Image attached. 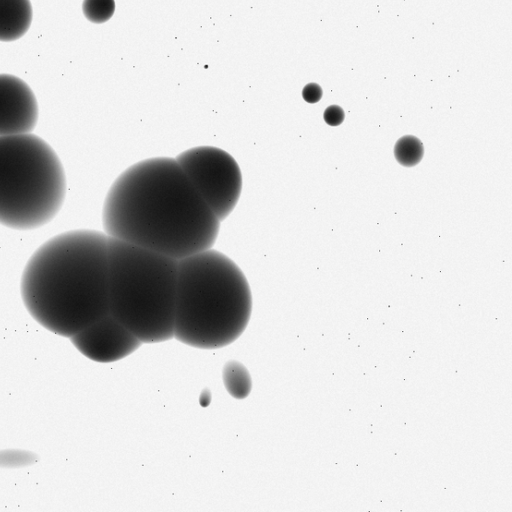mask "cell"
Returning <instances> with one entry per match:
<instances>
[{
    "label": "cell",
    "instance_id": "obj_1",
    "mask_svg": "<svg viewBox=\"0 0 512 512\" xmlns=\"http://www.w3.org/2000/svg\"><path fill=\"white\" fill-rule=\"evenodd\" d=\"M104 232L180 260L212 248L220 221L175 158L153 157L123 171L102 210Z\"/></svg>",
    "mask_w": 512,
    "mask_h": 512
},
{
    "label": "cell",
    "instance_id": "obj_2",
    "mask_svg": "<svg viewBox=\"0 0 512 512\" xmlns=\"http://www.w3.org/2000/svg\"><path fill=\"white\" fill-rule=\"evenodd\" d=\"M108 241L105 232L77 229L53 236L33 253L20 291L36 322L70 338L110 313Z\"/></svg>",
    "mask_w": 512,
    "mask_h": 512
},
{
    "label": "cell",
    "instance_id": "obj_3",
    "mask_svg": "<svg viewBox=\"0 0 512 512\" xmlns=\"http://www.w3.org/2000/svg\"><path fill=\"white\" fill-rule=\"evenodd\" d=\"M252 312L249 283L239 266L209 248L178 260L173 337L199 349L236 341Z\"/></svg>",
    "mask_w": 512,
    "mask_h": 512
},
{
    "label": "cell",
    "instance_id": "obj_4",
    "mask_svg": "<svg viewBox=\"0 0 512 512\" xmlns=\"http://www.w3.org/2000/svg\"><path fill=\"white\" fill-rule=\"evenodd\" d=\"M177 274V259L109 237L110 314L142 343L174 338Z\"/></svg>",
    "mask_w": 512,
    "mask_h": 512
},
{
    "label": "cell",
    "instance_id": "obj_5",
    "mask_svg": "<svg viewBox=\"0 0 512 512\" xmlns=\"http://www.w3.org/2000/svg\"><path fill=\"white\" fill-rule=\"evenodd\" d=\"M65 195L64 168L47 142L32 133L0 136V224L41 227L57 215Z\"/></svg>",
    "mask_w": 512,
    "mask_h": 512
},
{
    "label": "cell",
    "instance_id": "obj_6",
    "mask_svg": "<svg viewBox=\"0 0 512 512\" xmlns=\"http://www.w3.org/2000/svg\"><path fill=\"white\" fill-rule=\"evenodd\" d=\"M175 159L212 213L224 220L242 191L241 170L233 156L218 147L197 146Z\"/></svg>",
    "mask_w": 512,
    "mask_h": 512
},
{
    "label": "cell",
    "instance_id": "obj_7",
    "mask_svg": "<svg viewBox=\"0 0 512 512\" xmlns=\"http://www.w3.org/2000/svg\"><path fill=\"white\" fill-rule=\"evenodd\" d=\"M73 346L99 363L121 360L135 352L141 340L110 313L70 337Z\"/></svg>",
    "mask_w": 512,
    "mask_h": 512
},
{
    "label": "cell",
    "instance_id": "obj_8",
    "mask_svg": "<svg viewBox=\"0 0 512 512\" xmlns=\"http://www.w3.org/2000/svg\"><path fill=\"white\" fill-rule=\"evenodd\" d=\"M38 114L31 88L19 77L0 74V136L31 133Z\"/></svg>",
    "mask_w": 512,
    "mask_h": 512
},
{
    "label": "cell",
    "instance_id": "obj_9",
    "mask_svg": "<svg viewBox=\"0 0 512 512\" xmlns=\"http://www.w3.org/2000/svg\"><path fill=\"white\" fill-rule=\"evenodd\" d=\"M31 22L30 0H0V41L18 40L28 31Z\"/></svg>",
    "mask_w": 512,
    "mask_h": 512
},
{
    "label": "cell",
    "instance_id": "obj_10",
    "mask_svg": "<svg viewBox=\"0 0 512 512\" xmlns=\"http://www.w3.org/2000/svg\"><path fill=\"white\" fill-rule=\"evenodd\" d=\"M222 375L225 388L232 397L244 399L249 395L252 380L244 365L229 361L224 366Z\"/></svg>",
    "mask_w": 512,
    "mask_h": 512
},
{
    "label": "cell",
    "instance_id": "obj_11",
    "mask_svg": "<svg viewBox=\"0 0 512 512\" xmlns=\"http://www.w3.org/2000/svg\"><path fill=\"white\" fill-rule=\"evenodd\" d=\"M422 142L413 135H405L397 140L394 146V156L397 162L405 167L418 164L423 157Z\"/></svg>",
    "mask_w": 512,
    "mask_h": 512
},
{
    "label": "cell",
    "instance_id": "obj_12",
    "mask_svg": "<svg viewBox=\"0 0 512 512\" xmlns=\"http://www.w3.org/2000/svg\"><path fill=\"white\" fill-rule=\"evenodd\" d=\"M84 16L92 23L102 24L108 21L115 12L114 0H84L82 4Z\"/></svg>",
    "mask_w": 512,
    "mask_h": 512
},
{
    "label": "cell",
    "instance_id": "obj_13",
    "mask_svg": "<svg viewBox=\"0 0 512 512\" xmlns=\"http://www.w3.org/2000/svg\"><path fill=\"white\" fill-rule=\"evenodd\" d=\"M38 460V456L23 450L0 451V467L15 468L29 466Z\"/></svg>",
    "mask_w": 512,
    "mask_h": 512
},
{
    "label": "cell",
    "instance_id": "obj_14",
    "mask_svg": "<svg viewBox=\"0 0 512 512\" xmlns=\"http://www.w3.org/2000/svg\"><path fill=\"white\" fill-rule=\"evenodd\" d=\"M345 113L338 105H331L324 111V120L330 126H338L344 121Z\"/></svg>",
    "mask_w": 512,
    "mask_h": 512
},
{
    "label": "cell",
    "instance_id": "obj_15",
    "mask_svg": "<svg viewBox=\"0 0 512 512\" xmlns=\"http://www.w3.org/2000/svg\"><path fill=\"white\" fill-rule=\"evenodd\" d=\"M302 96L306 102L316 103L322 98V88L316 83H309L303 88Z\"/></svg>",
    "mask_w": 512,
    "mask_h": 512
}]
</instances>
